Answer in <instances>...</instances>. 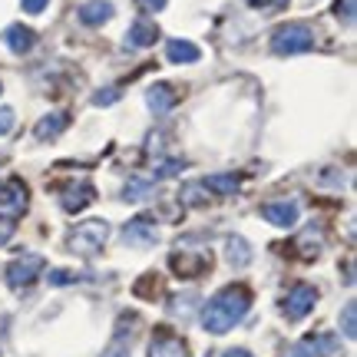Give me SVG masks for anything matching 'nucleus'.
Returning a JSON list of instances; mask_svg holds the SVG:
<instances>
[{"instance_id":"obj_2","label":"nucleus","mask_w":357,"mask_h":357,"mask_svg":"<svg viewBox=\"0 0 357 357\" xmlns=\"http://www.w3.org/2000/svg\"><path fill=\"white\" fill-rule=\"evenodd\" d=\"M314 47V30L307 24H288L278 26L275 37H271V50L278 56H294V53H305Z\"/></svg>"},{"instance_id":"obj_8","label":"nucleus","mask_w":357,"mask_h":357,"mask_svg":"<svg viewBox=\"0 0 357 357\" xmlns=\"http://www.w3.org/2000/svg\"><path fill=\"white\" fill-rule=\"evenodd\" d=\"M155 238H159V231H155V222H149V218H132L123 229V242L126 245H153Z\"/></svg>"},{"instance_id":"obj_19","label":"nucleus","mask_w":357,"mask_h":357,"mask_svg":"<svg viewBox=\"0 0 357 357\" xmlns=\"http://www.w3.org/2000/svg\"><path fill=\"white\" fill-rule=\"evenodd\" d=\"M225 252H229V261L235 268H245L248 261H252V248H248V242H245V238H229Z\"/></svg>"},{"instance_id":"obj_25","label":"nucleus","mask_w":357,"mask_h":357,"mask_svg":"<svg viewBox=\"0 0 357 357\" xmlns=\"http://www.w3.org/2000/svg\"><path fill=\"white\" fill-rule=\"evenodd\" d=\"M136 3H139V10H146V13H155L166 7V0H136Z\"/></svg>"},{"instance_id":"obj_11","label":"nucleus","mask_w":357,"mask_h":357,"mask_svg":"<svg viewBox=\"0 0 357 357\" xmlns=\"http://www.w3.org/2000/svg\"><path fill=\"white\" fill-rule=\"evenodd\" d=\"M155 40H159V26L153 20H136V24L129 26L126 33V43L132 50H142V47H153Z\"/></svg>"},{"instance_id":"obj_9","label":"nucleus","mask_w":357,"mask_h":357,"mask_svg":"<svg viewBox=\"0 0 357 357\" xmlns=\"http://www.w3.org/2000/svg\"><path fill=\"white\" fill-rule=\"evenodd\" d=\"M261 215H265L271 225H278V229H291L294 222H298V205L294 202H265L261 205Z\"/></svg>"},{"instance_id":"obj_10","label":"nucleus","mask_w":357,"mask_h":357,"mask_svg":"<svg viewBox=\"0 0 357 357\" xmlns=\"http://www.w3.org/2000/svg\"><path fill=\"white\" fill-rule=\"evenodd\" d=\"M185 354H189V351H185V341L169 331H159L153 337V344H149V357H185Z\"/></svg>"},{"instance_id":"obj_23","label":"nucleus","mask_w":357,"mask_h":357,"mask_svg":"<svg viewBox=\"0 0 357 357\" xmlns=\"http://www.w3.org/2000/svg\"><path fill=\"white\" fill-rule=\"evenodd\" d=\"M334 13H337V17H344L347 24H351V20H354V0H337Z\"/></svg>"},{"instance_id":"obj_20","label":"nucleus","mask_w":357,"mask_h":357,"mask_svg":"<svg viewBox=\"0 0 357 357\" xmlns=\"http://www.w3.org/2000/svg\"><path fill=\"white\" fill-rule=\"evenodd\" d=\"M205 189H215L218 195H231V192H238V178L235 176H208L205 178Z\"/></svg>"},{"instance_id":"obj_6","label":"nucleus","mask_w":357,"mask_h":357,"mask_svg":"<svg viewBox=\"0 0 357 357\" xmlns=\"http://www.w3.org/2000/svg\"><path fill=\"white\" fill-rule=\"evenodd\" d=\"M314 305H318V291L311 284H294L288 301H284V314H288V321H301L307 311H314Z\"/></svg>"},{"instance_id":"obj_30","label":"nucleus","mask_w":357,"mask_h":357,"mask_svg":"<svg viewBox=\"0 0 357 357\" xmlns=\"http://www.w3.org/2000/svg\"><path fill=\"white\" fill-rule=\"evenodd\" d=\"M222 357H252V351H245V347H229Z\"/></svg>"},{"instance_id":"obj_1","label":"nucleus","mask_w":357,"mask_h":357,"mask_svg":"<svg viewBox=\"0 0 357 357\" xmlns=\"http://www.w3.org/2000/svg\"><path fill=\"white\" fill-rule=\"evenodd\" d=\"M252 307V294L248 288H225L218 291L202 311V328L212 334H225L231 331L238 321L245 318V311Z\"/></svg>"},{"instance_id":"obj_13","label":"nucleus","mask_w":357,"mask_h":357,"mask_svg":"<svg viewBox=\"0 0 357 357\" xmlns=\"http://www.w3.org/2000/svg\"><path fill=\"white\" fill-rule=\"evenodd\" d=\"M205 268H208V255H178V252L172 255V271L182 278H195Z\"/></svg>"},{"instance_id":"obj_7","label":"nucleus","mask_w":357,"mask_h":357,"mask_svg":"<svg viewBox=\"0 0 357 357\" xmlns=\"http://www.w3.org/2000/svg\"><path fill=\"white\" fill-rule=\"evenodd\" d=\"M93 199H96V189H93L89 182H73V185H66L63 189L60 205H63L66 212H79V208H86Z\"/></svg>"},{"instance_id":"obj_18","label":"nucleus","mask_w":357,"mask_h":357,"mask_svg":"<svg viewBox=\"0 0 357 357\" xmlns=\"http://www.w3.org/2000/svg\"><path fill=\"white\" fill-rule=\"evenodd\" d=\"M66 126V116L63 113H53V116H43L37 126V139H56Z\"/></svg>"},{"instance_id":"obj_12","label":"nucleus","mask_w":357,"mask_h":357,"mask_svg":"<svg viewBox=\"0 0 357 357\" xmlns=\"http://www.w3.org/2000/svg\"><path fill=\"white\" fill-rule=\"evenodd\" d=\"M109 17H113V3H109V0H89V3L79 7V20L86 26H100V24H106Z\"/></svg>"},{"instance_id":"obj_21","label":"nucleus","mask_w":357,"mask_h":357,"mask_svg":"<svg viewBox=\"0 0 357 357\" xmlns=\"http://www.w3.org/2000/svg\"><path fill=\"white\" fill-rule=\"evenodd\" d=\"M341 324H344V337H347V341H354V337H357V305H354V301H347V305H344Z\"/></svg>"},{"instance_id":"obj_29","label":"nucleus","mask_w":357,"mask_h":357,"mask_svg":"<svg viewBox=\"0 0 357 357\" xmlns=\"http://www.w3.org/2000/svg\"><path fill=\"white\" fill-rule=\"evenodd\" d=\"M13 235V222H0V245H7Z\"/></svg>"},{"instance_id":"obj_4","label":"nucleus","mask_w":357,"mask_h":357,"mask_svg":"<svg viewBox=\"0 0 357 357\" xmlns=\"http://www.w3.org/2000/svg\"><path fill=\"white\" fill-rule=\"evenodd\" d=\"M26 202H30V192L20 178H10L0 185V218L3 222H17L26 212Z\"/></svg>"},{"instance_id":"obj_27","label":"nucleus","mask_w":357,"mask_h":357,"mask_svg":"<svg viewBox=\"0 0 357 357\" xmlns=\"http://www.w3.org/2000/svg\"><path fill=\"white\" fill-rule=\"evenodd\" d=\"M47 3H50V0H24V10L26 13H43Z\"/></svg>"},{"instance_id":"obj_26","label":"nucleus","mask_w":357,"mask_h":357,"mask_svg":"<svg viewBox=\"0 0 357 357\" xmlns=\"http://www.w3.org/2000/svg\"><path fill=\"white\" fill-rule=\"evenodd\" d=\"M66 281H77L73 271H50V284H66Z\"/></svg>"},{"instance_id":"obj_16","label":"nucleus","mask_w":357,"mask_h":357,"mask_svg":"<svg viewBox=\"0 0 357 357\" xmlns=\"http://www.w3.org/2000/svg\"><path fill=\"white\" fill-rule=\"evenodd\" d=\"M166 56L172 60V63H195L202 53H199V47H195V43H189V40H169Z\"/></svg>"},{"instance_id":"obj_5","label":"nucleus","mask_w":357,"mask_h":357,"mask_svg":"<svg viewBox=\"0 0 357 357\" xmlns=\"http://www.w3.org/2000/svg\"><path fill=\"white\" fill-rule=\"evenodd\" d=\"M40 268H43V258L40 255L13 258L10 265H7V284H10V288H26V284H33V278L40 275Z\"/></svg>"},{"instance_id":"obj_28","label":"nucleus","mask_w":357,"mask_h":357,"mask_svg":"<svg viewBox=\"0 0 357 357\" xmlns=\"http://www.w3.org/2000/svg\"><path fill=\"white\" fill-rule=\"evenodd\" d=\"M288 0H252V7H261V10H275V7H284Z\"/></svg>"},{"instance_id":"obj_22","label":"nucleus","mask_w":357,"mask_h":357,"mask_svg":"<svg viewBox=\"0 0 357 357\" xmlns=\"http://www.w3.org/2000/svg\"><path fill=\"white\" fill-rule=\"evenodd\" d=\"M13 119H17V116H13L10 106H0V136H7L13 129Z\"/></svg>"},{"instance_id":"obj_14","label":"nucleus","mask_w":357,"mask_h":357,"mask_svg":"<svg viewBox=\"0 0 357 357\" xmlns=\"http://www.w3.org/2000/svg\"><path fill=\"white\" fill-rule=\"evenodd\" d=\"M3 40H7V47H10L13 53H30L33 50V30H26V26H20V24H13V26H7V33H3Z\"/></svg>"},{"instance_id":"obj_24","label":"nucleus","mask_w":357,"mask_h":357,"mask_svg":"<svg viewBox=\"0 0 357 357\" xmlns=\"http://www.w3.org/2000/svg\"><path fill=\"white\" fill-rule=\"evenodd\" d=\"M116 96H119V89H100V93L93 96V102H96V106H109V102H116Z\"/></svg>"},{"instance_id":"obj_17","label":"nucleus","mask_w":357,"mask_h":357,"mask_svg":"<svg viewBox=\"0 0 357 357\" xmlns=\"http://www.w3.org/2000/svg\"><path fill=\"white\" fill-rule=\"evenodd\" d=\"M305 347L307 351H318L321 357H341V341H337L334 334H318V337H311Z\"/></svg>"},{"instance_id":"obj_15","label":"nucleus","mask_w":357,"mask_h":357,"mask_svg":"<svg viewBox=\"0 0 357 357\" xmlns=\"http://www.w3.org/2000/svg\"><path fill=\"white\" fill-rule=\"evenodd\" d=\"M172 106H176V89L169 86V83H155L149 89V109L153 113H169Z\"/></svg>"},{"instance_id":"obj_3","label":"nucleus","mask_w":357,"mask_h":357,"mask_svg":"<svg viewBox=\"0 0 357 357\" xmlns=\"http://www.w3.org/2000/svg\"><path fill=\"white\" fill-rule=\"evenodd\" d=\"M106 235H109V225H106L102 218H89V222H83V225L73 229V235H70V248H73L77 255L89 258L106 245Z\"/></svg>"}]
</instances>
